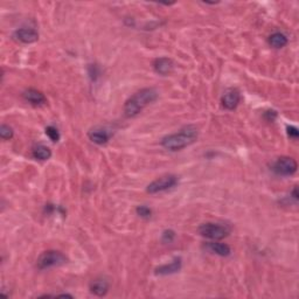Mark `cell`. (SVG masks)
<instances>
[{
    "instance_id": "obj_1",
    "label": "cell",
    "mask_w": 299,
    "mask_h": 299,
    "mask_svg": "<svg viewBox=\"0 0 299 299\" xmlns=\"http://www.w3.org/2000/svg\"><path fill=\"white\" fill-rule=\"evenodd\" d=\"M199 138V130L194 125H186L178 132L165 136L161 139V146L171 152L184 150L192 144H194Z\"/></svg>"
},
{
    "instance_id": "obj_2",
    "label": "cell",
    "mask_w": 299,
    "mask_h": 299,
    "mask_svg": "<svg viewBox=\"0 0 299 299\" xmlns=\"http://www.w3.org/2000/svg\"><path fill=\"white\" fill-rule=\"evenodd\" d=\"M159 97V93L154 88H144L137 91L126 100L124 104V114L126 117L132 118L138 116L147 105L156 102Z\"/></svg>"
},
{
    "instance_id": "obj_3",
    "label": "cell",
    "mask_w": 299,
    "mask_h": 299,
    "mask_svg": "<svg viewBox=\"0 0 299 299\" xmlns=\"http://www.w3.org/2000/svg\"><path fill=\"white\" fill-rule=\"evenodd\" d=\"M231 228L226 223L207 222L199 227V234L212 241H220L230 234Z\"/></svg>"
},
{
    "instance_id": "obj_4",
    "label": "cell",
    "mask_w": 299,
    "mask_h": 299,
    "mask_svg": "<svg viewBox=\"0 0 299 299\" xmlns=\"http://www.w3.org/2000/svg\"><path fill=\"white\" fill-rule=\"evenodd\" d=\"M67 261L66 255L59 250L44 251L37 259V266L40 270L55 268V266L65 265Z\"/></svg>"
},
{
    "instance_id": "obj_5",
    "label": "cell",
    "mask_w": 299,
    "mask_h": 299,
    "mask_svg": "<svg viewBox=\"0 0 299 299\" xmlns=\"http://www.w3.org/2000/svg\"><path fill=\"white\" fill-rule=\"evenodd\" d=\"M179 178L174 174H166L163 177L156 179L147 186L146 192L149 194H157V193L166 192L168 189H172L178 185Z\"/></svg>"
},
{
    "instance_id": "obj_6",
    "label": "cell",
    "mask_w": 299,
    "mask_h": 299,
    "mask_svg": "<svg viewBox=\"0 0 299 299\" xmlns=\"http://www.w3.org/2000/svg\"><path fill=\"white\" fill-rule=\"evenodd\" d=\"M298 164L292 157L282 156L277 158L275 163L272 164V171L277 175H282V177H290L293 175L297 172Z\"/></svg>"
},
{
    "instance_id": "obj_7",
    "label": "cell",
    "mask_w": 299,
    "mask_h": 299,
    "mask_svg": "<svg viewBox=\"0 0 299 299\" xmlns=\"http://www.w3.org/2000/svg\"><path fill=\"white\" fill-rule=\"evenodd\" d=\"M181 268H182V259L180 257H175L172 259L170 263H166V264H163L154 269V273H156L157 276L174 275V273L180 271Z\"/></svg>"
},
{
    "instance_id": "obj_8",
    "label": "cell",
    "mask_w": 299,
    "mask_h": 299,
    "mask_svg": "<svg viewBox=\"0 0 299 299\" xmlns=\"http://www.w3.org/2000/svg\"><path fill=\"white\" fill-rule=\"evenodd\" d=\"M241 102V94L237 89H229L223 94L222 98H221V103L222 107L227 110H234L238 107Z\"/></svg>"
},
{
    "instance_id": "obj_9",
    "label": "cell",
    "mask_w": 299,
    "mask_h": 299,
    "mask_svg": "<svg viewBox=\"0 0 299 299\" xmlns=\"http://www.w3.org/2000/svg\"><path fill=\"white\" fill-rule=\"evenodd\" d=\"M13 38L23 44H34L39 40V33L34 28H19L14 32Z\"/></svg>"
},
{
    "instance_id": "obj_10",
    "label": "cell",
    "mask_w": 299,
    "mask_h": 299,
    "mask_svg": "<svg viewBox=\"0 0 299 299\" xmlns=\"http://www.w3.org/2000/svg\"><path fill=\"white\" fill-rule=\"evenodd\" d=\"M174 63L168 58H158L153 61V69L161 76H167L173 72Z\"/></svg>"
},
{
    "instance_id": "obj_11",
    "label": "cell",
    "mask_w": 299,
    "mask_h": 299,
    "mask_svg": "<svg viewBox=\"0 0 299 299\" xmlns=\"http://www.w3.org/2000/svg\"><path fill=\"white\" fill-rule=\"evenodd\" d=\"M88 137L96 145H104L110 140L111 133L104 128H95L88 132Z\"/></svg>"
},
{
    "instance_id": "obj_12",
    "label": "cell",
    "mask_w": 299,
    "mask_h": 299,
    "mask_svg": "<svg viewBox=\"0 0 299 299\" xmlns=\"http://www.w3.org/2000/svg\"><path fill=\"white\" fill-rule=\"evenodd\" d=\"M24 100L28 102V103L32 105H35V107H40V105H44L47 103V98L41 91L37 89H33V88H30V89L25 90L23 94Z\"/></svg>"
},
{
    "instance_id": "obj_13",
    "label": "cell",
    "mask_w": 299,
    "mask_h": 299,
    "mask_svg": "<svg viewBox=\"0 0 299 299\" xmlns=\"http://www.w3.org/2000/svg\"><path fill=\"white\" fill-rule=\"evenodd\" d=\"M206 249L212 252V254L221 256V257H228L231 254V249L229 245L226 243H220V242L216 241L206 243Z\"/></svg>"
},
{
    "instance_id": "obj_14",
    "label": "cell",
    "mask_w": 299,
    "mask_h": 299,
    "mask_svg": "<svg viewBox=\"0 0 299 299\" xmlns=\"http://www.w3.org/2000/svg\"><path fill=\"white\" fill-rule=\"evenodd\" d=\"M89 287H90V291L94 294H96L98 297H103L108 293L110 285H109L108 280H105L103 278H98L93 280V282L90 283Z\"/></svg>"
},
{
    "instance_id": "obj_15",
    "label": "cell",
    "mask_w": 299,
    "mask_h": 299,
    "mask_svg": "<svg viewBox=\"0 0 299 299\" xmlns=\"http://www.w3.org/2000/svg\"><path fill=\"white\" fill-rule=\"evenodd\" d=\"M32 154H33L35 159L45 161V160H48L49 158L52 157V150L49 149L48 146L44 145V144H39V145L33 147Z\"/></svg>"
},
{
    "instance_id": "obj_16",
    "label": "cell",
    "mask_w": 299,
    "mask_h": 299,
    "mask_svg": "<svg viewBox=\"0 0 299 299\" xmlns=\"http://www.w3.org/2000/svg\"><path fill=\"white\" fill-rule=\"evenodd\" d=\"M268 41H269V45L275 49L284 48L287 45V42H289L285 35L283 33H279V32H276V33H272L270 35Z\"/></svg>"
},
{
    "instance_id": "obj_17",
    "label": "cell",
    "mask_w": 299,
    "mask_h": 299,
    "mask_svg": "<svg viewBox=\"0 0 299 299\" xmlns=\"http://www.w3.org/2000/svg\"><path fill=\"white\" fill-rule=\"evenodd\" d=\"M46 135L48 136V138L51 139L53 143H58L60 140V138H61L59 130L53 125H49V126H47V128H46Z\"/></svg>"
},
{
    "instance_id": "obj_18",
    "label": "cell",
    "mask_w": 299,
    "mask_h": 299,
    "mask_svg": "<svg viewBox=\"0 0 299 299\" xmlns=\"http://www.w3.org/2000/svg\"><path fill=\"white\" fill-rule=\"evenodd\" d=\"M136 213H137V215H138L139 217H142V219H150V217L152 216V209L145 205L137 207Z\"/></svg>"
},
{
    "instance_id": "obj_19",
    "label": "cell",
    "mask_w": 299,
    "mask_h": 299,
    "mask_svg": "<svg viewBox=\"0 0 299 299\" xmlns=\"http://www.w3.org/2000/svg\"><path fill=\"white\" fill-rule=\"evenodd\" d=\"M13 136H14V131L10 125L3 124L2 126H0V137H2V139H4V140L12 139Z\"/></svg>"
},
{
    "instance_id": "obj_20",
    "label": "cell",
    "mask_w": 299,
    "mask_h": 299,
    "mask_svg": "<svg viewBox=\"0 0 299 299\" xmlns=\"http://www.w3.org/2000/svg\"><path fill=\"white\" fill-rule=\"evenodd\" d=\"M175 236H177V234H175L174 230L166 229L163 231V234H161V242L165 244L172 243V242L175 240Z\"/></svg>"
},
{
    "instance_id": "obj_21",
    "label": "cell",
    "mask_w": 299,
    "mask_h": 299,
    "mask_svg": "<svg viewBox=\"0 0 299 299\" xmlns=\"http://www.w3.org/2000/svg\"><path fill=\"white\" fill-rule=\"evenodd\" d=\"M286 133H287V136H289L290 138H292V139H297L298 136H299L298 129L296 128V126H292V125L287 126Z\"/></svg>"
},
{
    "instance_id": "obj_22",
    "label": "cell",
    "mask_w": 299,
    "mask_h": 299,
    "mask_svg": "<svg viewBox=\"0 0 299 299\" xmlns=\"http://www.w3.org/2000/svg\"><path fill=\"white\" fill-rule=\"evenodd\" d=\"M264 117L268 119L269 122H272V121H275V118L277 117V112L275 110H269L264 114Z\"/></svg>"
},
{
    "instance_id": "obj_23",
    "label": "cell",
    "mask_w": 299,
    "mask_h": 299,
    "mask_svg": "<svg viewBox=\"0 0 299 299\" xmlns=\"http://www.w3.org/2000/svg\"><path fill=\"white\" fill-rule=\"evenodd\" d=\"M291 196H292V198L296 200V201H298V189H297V187H294L293 189H292V192H291Z\"/></svg>"
}]
</instances>
